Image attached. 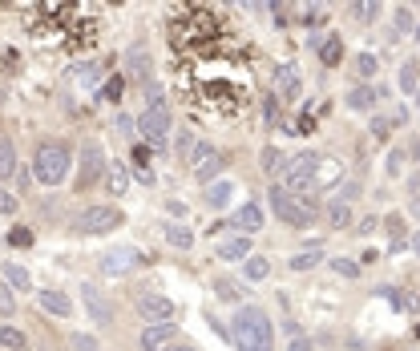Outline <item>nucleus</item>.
<instances>
[{"mask_svg": "<svg viewBox=\"0 0 420 351\" xmlns=\"http://www.w3.org/2000/svg\"><path fill=\"white\" fill-rule=\"evenodd\" d=\"M230 343L239 351H275V327L267 311L255 303H242L230 319Z\"/></svg>", "mask_w": 420, "mask_h": 351, "instance_id": "f257e3e1", "label": "nucleus"}, {"mask_svg": "<svg viewBox=\"0 0 420 351\" xmlns=\"http://www.w3.org/2000/svg\"><path fill=\"white\" fill-rule=\"evenodd\" d=\"M73 170V150L69 142L61 138H48V142L37 145V154H32V178L41 182V186H61L65 178Z\"/></svg>", "mask_w": 420, "mask_h": 351, "instance_id": "f03ea898", "label": "nucleus"}, {"mask_svg": "<svg viewBox=\"0 0 420 351\" xmlns=\"http://www.w3.org/2000/svg\"><path fill=\"white\" fill-rule=\"evenodd\" d=\"M267 202L275 206V218H279V223H287V226H295V230H307V226L315 223V202H311V198H295L283 182H279V186L271 182Z\"/></svg>", "mask_w": 420, "mask_h": 351, "instance_id": "7ed1b4c3", "label": "nucleus"}, {"mask_svg": "<svg viewBox=\"0 0 420 351\" xmlns=\"http://www.w3.org/2000/svg\"><path fill=\"white\" fill-rule=\"evenodd\" d=\"M315 166H320L315 154H295V158L283 166V186H287L295 198H307V194L315 190Z\"/></svg>", "mask_w": 420, "mask_h": 351, "instance_id": "20e7f679", "label": "nucleus"}, {"mask_svg": "<svg viewBox=\"0 0 420 351\" xmlns=\"http://www.w3.org/2000/svg\"><path fill=\"white\" fill-rule=\"evenodd\" d=\"M138 133H142L150 145H166V138H170V110H166V101L145 105V110L138 113Z\"/></svg>", "mask_w": 420, "mask_h": 351, "instance_id": "39448f33", "label": "nucleus"}, {"mask_svg": "<svg viewBox=\"0 0 420 351\" xmlns=\"http://www.w3.org/2000/svg\"><path fill=\"white\" fill-rule=\"evenodd\" d=\"M110 174V161H105V150L97 142L81 145V174H77V190H89L93 182H105Z\"/></svg>", "mask_w": 420, "mask_h": 351, "instance_id": "423d86ee", "label": "nucleus"}, {"mask_svg": "<svg viewBox=\"0 0 420 351\" xmlns=\"http://www.w3.org/2000/svg\"><path fill=\"white\" fill-rule=\"evenodd\" d=\"M117 226H122V210L117 206H89L77 223H73V230H77V234H110Z\"/></svg>", "mask_w": 420, "mask_h": 351, "instance_id": "0eeeda50", "label": "nucleus"}, {"mask_svg": "<svg viewBox=\"0 0 420 351\" xmlns=\"http://www.w3.org/2000/svg\"><path fill=\"white\" fill-rule=\"evenodd\" d=\"M174 311L178 307L166 299V295H142L138 299V315L145 323H174Z\"/></svg>", "mask_w": 420, "mask_h": 351, "instance_id": "6e6552de", "label": "nucleus"}, {"mask_svg": "<svg viewBox=\"0 0 420 351\" xmlns=\"http://www.w3.org/2000/svg\"><path fill=\"white\" fill-rule=\"evenodd\" d=\"M138 263H142V251H133V246H117V251H105V255H101V271H105V274H129Z\"/></svg>", "mask_w": 420, "mask_h": 351, "instance_id": "1a4fd4ad", "label": "nucleus"}, {"mask_svg": "<svg viewBox=\"0 0 420 351\" xmlns=\"http://www.w3.org/2000/svg\"><path fill=\"white\" fill-rule=\"evenodd\" d=\"M37 303H41V311L45 315H57V319H73V299L65 295V291H57V287H45L41 295H37Z\"/></svg>", "mask_w": 420, "mask_h": 351, "instance_id": "9d476101", "label": "nucleus"}, {"mask_svg": "<svg viewBox=\"0 0 420 351\" xmlns=\"http://www.w3.org/2000/svg\"><path fill=\"white\" fill-rule=\"evenodd\" d=\"M263 223H267V214H263L258 202H242V206L235 210V230H239V234H258Z\"/></svg>", "mask_w": 420, "mask_h": 351, "instance_id": "9b49d317", "label": "nucleus"}, {"mask_svg": "<svg viewBox=\"0 0 420 351\" xmlns=\"http://www.w3.org/2000/svg\"><path fill=\"white\" fill-rule=\"evenodd\" d=\"M214 255L226 258V263H247V258H251V234H230V239H223Z\"/></svg>", "mask_w": 420, "mask_h": 351, "instance_id": "f8f14e48", "label": "nucleus"}, {"mask_svg": "<svg viewBox=\"0 0 420 351\" xmlns=\"http://www.w3.org/2000/svg\"><path fill=\"white\" fill-rule=\"evenodd\" d=\"M174 336H178L174 323H145V331H142V351H162Z\"/></svg>", "mask_w": 420, "mask_h": 351, "instance_id": "ddd939ff", "label": "nucleus"}, {"mask_svg": "<svg viewBox=\"0 0 420 351\" xmlns=\"http://www.w3.org/2000/svg\"><path fill=\"white\" fill-rule=\"evenodd\" d=\"M343 182V166L336 158H320L315 166V190H327V186H339Z\"/></svg>", "mask_w": 420, "mask_h": 351, "instance_id": "4468645a", "label": "nucleus"}, {"mask_svg": "<svg viewBox=\"0 0 420 351\" xmlns=\"http://www.w3.org/2000/svg\"><path fill=\"white\" fill-rule=\"evenodd\" d=\"M81 299H85V311H89L97 323H110L113 319L110 307H105V299H101V291H97L93 283H85V287H81Z\"/></svg>", "mask_w": 420, "mask_h": 351, "instance_id": "2eb2a0df", "label": "nucleus"}, {"mask_svg": "<svg viewBox=\"0 0 420 351\" xmlns=\"http://www.w3.org/2000/svg\"><path fill=\"white\" fill-rule=\"evenodd\" d=\"M323 214H327V226H332V230H343V226H352V206H348V198H332Z\"/></svg>", "mask_w": 420, "mask_h": 351, "instance_id": "dca6fc26", "label": "nucleus"}, {"mask_svg": "<svg viewBox=\"0 0 420 351\" xmlns=\"http://www.w3.org/2000/svg\"><path fill=\"white\" fill-rule=\"evenodd\" d=\"M0 271H4V283H8L13 291H20V295H25V291H32V274H29V267H20V263H4Z\"/></svg>", "mask_w": 420, "mask_h": 351, "instance_id": "f3484780", "label": "nucleus"}, {"mask_svg": "<svg viewBox=\"0 0 420 351\" xmlns=\"http://www.w3.org/2000/svg\"><path fill=\"white\" fill-rule=\"evenodd\" d=\"M0 347L4 351H29V336L16 323H0Z\"/></svg>", "mask_w": 420, "mask_h": 351, "instance_id": "a211bd4d", "label": "nucleus"}, {"mask_svg": "<svg viewBox=\"0 0 420 351\" xmlns=\"http://www.w3.org/2000/svg\"><path fill=\"white\" fill-rule=\"evenodd\" d=\"M16 170H20V161H16V150L8 138H0V182H8V178H16Z\"/></svg>", "mask_w": 420, "mask_h": 351, "instance_id": "6ab92c4d", "label": "nucleus"}, {"mask_svg": "<svg viewBox=\"0 0 420 351\" xmlns=\"http://www.w3.org/2000/svg\"><path fill=\"white\" fill-rule=\"evenodd\" d=\"M166 242H170L174 251H190V246H194V230H190V226L170 223V226H166Z\"/></svg>", "mask_w": 420, "mask_h": 351, "instance_id": "aec40b11", "label": "nucleus"}, {"mask_svg": "<svg viewBox=\"0 0 420 351\" xmlns=\"http://www.w3.org/2000/svg\"><path fill=\"white\" fill-rule=\"evenodd\" d=\"M267 274H271V263H267V258L251 255L247 263H242V279H247V283H263Z\"/></svg>", "mask_w": 420, "mask_h": 351, "instance_id": "412c9836", "label": "nucleus"}, {"mask_svg": "<svg viewBox=\"0 0 420 351\" xmlns=\"http://www.w3.org/2000/svg\"><path fill=\"white\" fill-rule=\"evenodd\" d=\"M372 105H376V89H372V85H355L352 93H348V110H372Z\"/></svg>", "mask_w": 420, "mask_h": 351, "instance_id": "4be33fe9", "label": "nucleus"}, {"mask_svg": "<svg viewBox=\"0 0 420 351\" xmlns=\"http://www.w3.org/2000/svg\"><path fill=\"white\" fill-rule=\"evenodd\" d=\"M126 65H129V73H133V77L145 81V73H150V53H145L142 45H133V48L126 53Z\"/></svg>", "mask_w": 420, "mask_h": 351, "instance_id": "5701e85b", "label": "nucleus"}, {"mask_svg": "<svg viewBox=\"0 0 420 351\" xmlns=\"http://www.w3.org/2000/svg\"><path fill=\"white\" fill-rule=\"evenodd\" d=\"M126 186H129V174H126V166L122 161H113L110 166V174H105V190L117 198V194H126Z\"/></svg>", "mask_w": 420, "mask_h": 351, "instance_id": "b1692460", "label": "nucleus"}, {"mask_svg": "<svg viewBox=\"0 0 420 351\" xmlns=\"http://www.w3.org/2000/svg\"><path fill=\"white\" fill-rule=\"evenodd\" d=\"M320 61L327 65V69H336V65L343 61V41H339V37H327L320 45Z\"/></svg>", "mask_w": 420, "mask_h": 351, "instance_id": "393cba45", "label": "nucleus"}, {"mask_svg": "<svg viewBox=\"0 0 420 351\" xmlns=\"http://www.w3.org/2000/svg\"><path fill=\"white\" fill-rule=\"evenodd\" d=\"M279 93L283 97L299 93V69H295V65H279Z\"/></svg>", "mask_w": 420, "mask_h": 351, "instance_id": "a878e982", "label": "nucleus"}, {"mask_svg": "<svg viewBox=\"0 0 420 351\" xmlns=\"http://www.w3.org/2000/svg\"><path fill=\"white\" fill-rule=\"evenodd\" d=\"M230 194H235V186H230V182H214V186H206V202L218 210V206H226V202H230Z\"/></svg>", "mask_w": 420, "mask_h": 351, "instance_id": "bb28decb", "label": "nucleus"}, {"mask_svg": "<svg viewBox=\"0 0 420 351\" xmlns=\"http://www.w3.org/2000/svg\"><path fill=\"white\" fill-rule=\"evenodd\" d=\"M214 295L226 299V303H242V291L230 283V279H214Z\"/></svg>", "mask_w": 420, "mask_h": 351, "instance_id": "cd10ccee", "label": "nucleus"}, {"mask_svg": "<svg viewBox=\"0 0 420 351\" xmlns=\"http://www.w3.org/2000/svg\"><path fill=\"white\" fill-rule=\"evenodd\" d=\"M332 271H336L339 279H360V263H355V258H332Z\"/></svg>", "mask_w": 420, "mask_h": 351, "instance_id": "c85d7f7f", "label": "nucleus"}, {"mask_svg": "<svg viewBox=\"0 0 420 351\" xmlns=\"http://www.w3.org/2000/svg\"><path fill=\"white\" fill-rule=\"evenodd\" d=\"M355 73H360V77H376V73H380V61H376L372 53H360V57H355Z\"/></svg>", "mask_w": 420, "mask_h": 351, "instance_id": "c756f323", "label": "nucleus"}, {"mask_svg": "<svg viewBox=\"0 0 420 351\" xmlns=\"http://www.w3.org/2000/svg\"><path fill=\"white\" fill-rule=\"evenodd\" d=\"M396 85H400V93H416V65H404Z\"/></svg>", "mask_w": 420, "mask_h": 351, "instance_id": "7c9ffc66", "label": "nucleus"}, {"mask_svg": "<svg viewBox=\"0 0 420 351\" xmlns=\"http://www.w3.org/2000/svg\"><path fill=\"white\" fill-rule=\"evenodd\" d=\"M320 251H307V255H295L291 258V271H311V267H315V263H320Z\"/></svg>", "mask_w": 420, "mask_h": 351, "instance_id": "2f4dec72", "label": "nucleus"}, {"mask_svg": "<svg viewBox=\"0 0 420 351\" xmlns=\"http://www.w3.org/2000/svg\"><path fill=\"white\" fill-rule=\"evenodd\" d=\"M8 246H32V230L29 226H13L8 230Z\"/></svg>", "mask_w": 420, "mask_h": 351, "instance_id": "473e14b6", "label": "nucleus"}, {"mask_svg": "<svg viewBox=\"0 0 420 351\" xmlns=\"http://www.w3.org/2000/svg\"><path fill=\"white\" fill-rule=\"evenodd\" d=\"M384 170H388V178H404L400 174V170H404V150H392V154H388Z\"/></svg>", "mask_w": 420, "mask_h": 351, "instance_id": "72a5a7b5", "label": "nucleus"}, {"mask_svg": "<svg viewBox=\"0 0 420 351\" xmlns=\"http://www.w3.org/2000/svg\"><path fill=\"white\" fill-rule=\"evenodd\" d=\"M13 311H16V295L8 283H0V315H13Z\"/></svg>", "mask_w": 420, "mask_h": 351, "instance_id": "f704fd0d", "label": "nucleus"}, {"mask_svg": "<svg viewBox=\"0 0 420 351\" xmlns=\"http://www.w3.org/2000/svg\"><path fill=\"white\" fill-rule=\"evenodd\" d=\"M69 347L73 351H97V339L85 336V331H77V336H69Z\"/></svg>", "mask_w": 420, "mask_h": 351, "instance_id": "c9c22d12", "label": "nucleus"}, {"mask_svg": "<svg viewBox=\"0 0 420 351\" xmlns=\"http://www.w3.org/2000/svg\"><path fill=\"white\" fill-rule=\"evenodd\" d=\"M388 133H392V121H388V117H376V121H372V138H376V142H384Z\"/></svg>", "mask_w": 420, "mask_h": 351, "instance_id": "e433bc0d", "label": "nucleus"}, {"mask_svg": "<svg viewBox=\"0 0 420 351\" xmlns=\"http://www.w3.org/2000/svg\"><path fill=\"white\" fill-rule=\"evenodd\" d=\"M376 13H380V4H355V20H376Z\"/></svg>", "mask_w": 420, "mask_h": 351, "instance_id": "4c0bfd02", "label": "nucleus"}, {"mask_svg": "<svg viewBox=\"0 0 420 351\" xmlns=\"http://www.w3.org/2000/svg\"><path fill=\"white\" fill-rule=\"evenodd\" d=\"M275 166H279V150H271V145H267V150H263V170L271 174Z\"/></svg>", "mask_w": 420, "mask_h": 351, "instance_id": "58836bf2", "label": "nucleus"}, {"mask_svg": "<svg viewBox=\"0 0 420 351\" xmlns=\"http://www.w3.org/2000/svg\"><path fill=\"white\" fill-rule=\"evenodd\" d=\"M0 214H16V198L8 190H0Z\"/></svg>", "mask_w": 420, "mask_h": 351, "instance_id": "ea45409f", "label": "nucleus"}, {"mask_svg": "<svg viewBox=\"0 0 420 351\" xmlns=\"http://www.w3.org/2000/svg\"><path fill=\"white\" fill-rule=\"evenodd\" d=\"M138 182H142V186H154V182H158V174H154V170H150V166H138Z\"/></svg>", "mask_w": 420, "mask_h": 351, "instance_id": "a19ab883", "label": "nucleus"}, {"mask_svg": "<svg viewBox=\"0 0 420 351\" xmlns=\"http://www.w3.org/2000/svg\"><path fill=\"white\" fill-rule=\"evenodd\" d=\"M311 347H315V343H311L307 336H295V339L287 343V351H311Z\"/></svg>", "mask_w": 420, "mask_h": 351, "instance_id": "79ce46f5", "label": "nucleus"}, {"mask_svg": "<svg viewBox=\"0 0 420 351\" xmlns=\"http://www.w3.org/2000/svg\"><path fill=\"white\" fill-rule=\"evenodd\" d=\"M166 214L182 218V214H186V202H182V198H170V202H166Z\"/></svg>", "mask_w": 420, "mask_h": 351, "instance_id": "37998d69", "label": "nucleus"}, {"mask_svg": "<svg viewBox=\"0 0 420 351\" xmlns=\"http://www.w3.org/2000/svg\"><path fill=\"white\" fill-rule=\"evenodd\" d=\"M323 16H327V13H323L320 4H311V8H307V13H303V20H307V25H320Z\"/></svg>", "mask_w": 420, "mask_h": 351, "instance_id": "c03bdc74", "label": "nucleus"}, {"mask_svg": "<svg viewBox=\"0 0 420 351\" xmlns=\"http://www.w3.org/2000/svg\"><path fill=\"white\" fill-rule=\"evenodd\" d=\"M396 29H400V32L412 29V13H408V8H400V13H396Z\"/></svg>", "mask_w": 420, "mask_h": 351, "instance_id": "a18cd8bd", "label": "nucleus"}, {"mask_svg": "<svg viewBox=\"0 0 420 351\" xmlns=\"http://www.w3.org/2000/svg\"><path fill=\"white\" fill-rule=\"evenodd\" d=\"M32 182V170H25V166H20V170H16V186H20V190H25V186H29Z\"/></svg>", "mask_w": 420, "mask_h": 351, "instance_id": "49530a36", "label": "nucleus"}, {"mask_svg": "<svg viewBox=\"0 0 420 351\" xmlns=\"http://www.w3.org/2000/svg\"><path fill=\"white\" fill-rule=\"evenodd\" d=\"M376 226H380V218H376V214H372V218H364V223H360V234H372V230H376Z\"/></svg>", "mask_w": 420, "mask_h": 351, "instance_id": "de8ad7c7", "label": "nucleus"}, {"mask_svg": "<svg viewBox=\"0 0 420 351\" xmlns=\"http://www.w3.org/2000/svg\"><path fill=\"white\" fill-rule=\"evenodd\" d=\"M105 97H122V81H117V77H113L110 85H105Z\"/></svg>", "mask_w": 420, "mask_h": 351, "instance_id": "09e8293b", "label": "nucleus"}, {"mask_svg": "<svg viewBox=\"0 0 420 351\" xmlns=\"http://www.w3.org/2000/svg\"><path fill=\"white\" fill-rule=\"evenodd\" d=\"M117 133H126L129 138V133H133V121H129V117H117Z\"/></svg>", "mask_w": 420, "mask_h": 351, "instance_id": "8fccbe9b", "label": "nucleus"}, {"mask_svg": "<svg viewBox=\"0 0 420 351\" xmlns=\"http://www.w3.org/2000/svg\"><path fill=\"white\" fill-rule=\"evenodd\" d=\"M408 214H412V218H416V223H420V194H416V198H412V202H408Z\"/></svg>", "mask_w": 420, "mask_h": 351, "instance_id": "3c124183", "label": "nucleus"}, {"mask_svg": "<svg viewBox=\"0 0 420 351\" xmlns=\"http://www.w3.org/2000/svg\"><path fill=\"white\" fill-rule=\"evenodd\" d=\"M408 186H412V194H420V170H416L412 178H408Z\"/></svg>", "mask_w": 420, "mask_h": 351, "instance_id": "603ef678", "label": "nucleus"}, {"mask_svg": "<svg viewBox=\"0 0 420 351\" xmlns=\"http://www.w3.org/2000/svg\"><path fill=\"white\" fill-rule=\"evenodd\" d=\"M408 246H412V251H416V255H420V230H416V234H412V239H408Z\"/></svg>", "mask_w": 420, "mask_h": 351, "instance_id": "864d4df0", "label": "nucleus"}, {"mask_svg": "<svg viewBox=\"0 0 420 351\" xmlns=\"http://www.w3.org/2000/svg\"><path fill=\"white\" fill-rule=\"evenodd\" d=\"M166 351H198V347H190V343H174V347H166Z\"/></svg>", "mask_w": 420, "mask_h": 351, "instance_id": "5fc2aeb1", "label": "nucleus"}, {"mask_svg": "<svg viewBox=\"0 0 420 351\" xmlns=\"http://www.w3.org/2000/svg\"><path fill=\"white\" fill-rule=\"evenodd\" d=\"M416 110H420V97H416Z\"/></svg>", "mask_w": 420, "mask_h": 351, "instance_id": "6e6d98bb", "label": "nucleus"}]
</instances>
